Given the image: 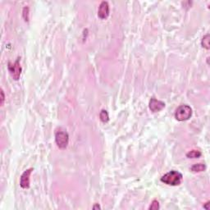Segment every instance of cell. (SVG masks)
Returning <instances> with one entry per match:
<instances>
[{"mask_svg":"<svg viewBox=\"0 0 210 210\" xmlns=\"http://www.w3.org/2000/svg\"><path fill=\"white\" fill-rule=\"evenodd\" d=\"M209 202H207L206 204H205V205H204V208L205 209L209 210Z\"/></svg>","mask_w":210,"mask_h":210,"instance_id":"15","label":"cell"},{"mask_svg":"<svg viewBox=\"0 0 210 210\" xmlns=\"http://www.w3.org/2000/svg\"><path fill=\"white\" fill-rule=\"evenodd\" d=\"M99 117H100V120L104 123H106L108 122L109 120V116H108V113L107 112L106 110L103 109L99 113Z\"/></svg>","mask_w":210,"mask_h":210,"instance_id":"11","label":"cell"},{"mask_svg":"<svg viewBox=\"0 0 210 210\" xmlns=\"http://www.w3.org/2000/svg\"><path fill=\"white\" fill-rule=\"evenodd\" d=\"M4 100H5V95H4V92H3V89L1 90V106H3L4 104Z\"/></svg>","mask_w":210,"mask_h":210,"instance_id":"14","label":"cell"},{"mask_svg":"<svg viewBox=\"0 0 210 210\" xmlns=\"http://www.w3.org/2000/svg\"><path fill=\"white\" fill-rule=\"evenodd\" d=\"M201 155H202V154H201L200 151L193 149L186 154V157L188 158H198L201 157Z\"/></svg>","mask_w":210,"mask_h":210,"instance_id":"10","label":"cell"},{"mask_svg":"<svg viewBox=\"0 0 210 210\" xmlns=\"http://www.w3.org/2000/svg\"><path fill=\"white\" fill-rule=\"evenodd\" d=\"M192 115V109L187 104H182L176 108L175 112L176 119L179 122L187 121Z\"/></svg>","mask_w":210,"mask_h":210,"instance_id":"3","label":"cell"},{"mask_svg":"<svg viewBox=\"0 0 210 210\" xmlns=\"http://www.w3.org/2000/svg\"><path fill=\"white\" fill-rule=\"evenodd\" d=\"M32 171H33V168H30L22 173L21 179H20V185L22 188L28 189L30 187V177H31Z\"/></svg>","mask_w":210,"mask_h":210,"instance_id":"7","label":"cell"},{"mask_svg":"<svg viewBox=\"0 0 210 210\" xmlns=\"http://www.w3.org/2000/svg\"><path fill=\"white\" fill-rule=\"evenodd\" d=\"M23 17L25 19V22L29 21V7H25L23 9Z\"/></svg>","mask_w":210,"mask_h":210,"instance_id":"13","label":"cell"},{"mask_svg":"<svg viewBox=\"0 0 210 210\" xmlns=\"http://www.w3.org/2000/svg\"><path fill=\"white\" fill-rule=\"evenodd\" d=\"M206 169V165L204 163H197L191 167V171L193 173H201Z\"/></svg>","mask_w":210,"mask_h":210,"instance_id":"8","label":"cell"},{"mask_svg":"<svg viewBox=\"0 0 210 210\" xmlns=\"http://www.w3.org/2000/svg\"><path fill=\"white\" fill-rule=\"evenodd\" d=\"M201 45H202V47L208 50L210 49V39L209 34L205 35L204 37H203L202 40H201Z\"/></svg>","mask_w":210,"mask_h":210,"instance_id":"9","label":"cell"},{"mask_svg":"<svg viewBox=\"0 0 210 210\" xmlns=\"http://www.w3.org/2000/svg\"><path fill=\"white\" fill-rule=\"evenodd\" d=\"M20 58H17L16 62L14 63H12L11 62L8 63V71L10 72V75L15 81H18L22 74V67L20 65Z\"/></svg>","mask_w":210,"mask_h":210,"instance_id":"4","label":"cell"},{"mask_svg":"<svg viewBox=\"0 0 210 210\" xmlns=\"http://www.w3.org/2000/svg\"><path fill=\"white\" fill-rule=\"evenodd\" d=\"M182 175L177 171H171L169 173H167L166 174L161 177V182L168 185H179L182 182Z\"/></svg>","mask_w":210,"mask_h":210,"instance_id":"1","label":"cell"},{"mask_svg":"<svg viewBox=\"0 0 210 210\" xmlns=\"http://www.w3.org/2000/svg\"><path fill=\"white\" fill-rule=\"evenodd\" d=\"M149 210L159 209V203H158V201L156 200H154L152 202V204H151V205L149 206Z\"/></svg>","mask_w":210,"mask_h":210,"instance_id":"12","label":"cell"},{"mask_svg":"<svg viewBox=\"0 0 210 210\" xmlns=\"http://www.w3.org/2000/svg\"><path fill=\"white\" fill-rule=\"evenodd\" d=\"M55 142L60 149H66L69 143V135L68 133L62 128L58 129L55 132Z\"/></svg>","mask_w":210,"mask_h":210,"instance_id":"2","label":"cell"},{"mask_svg":"<svg viewBox=\"0 0 210 210\" xmlns=\"http://www.w3.org/2000/svg\"><path fill=\"white\" fill-rule=\"evenodd\" d=\"M149 107L153 113H157V112L162 111L165 108V103L163 101L158 100L155 98H152L149 101Z\"/></svg>","mask_w":210,"mask_h":210,"instance_id":"5","label":"cell"},{"mask_svg":"<svg viewBox=\"0 0 210 210\" xmlns=\"http://www.w3.org/2000/svg\"><path fill=\"white\" fill-rule=\"evenodd\" d=\"M93 209H100V206L99 205V204H96L95 205H94V207H93Z\"/></svg>","mask_w":210,"mask_h":210,"instance_id":"16","label":"cell"},{"mask_svg":"<svg viewBox=\"0 0 210 210\" xmlns=\"http://www.w3.org/2000/svg\"><path fill=\"white\" fill-rule=\"evenodd\" d=\"M109 16V5L106 1H104L100 3L98 10V16L102 20L108 18Z\"/></svg>","mask_w":210,"mask_h":210,"instance_id":"6","label":"cell"}]
</instances>
